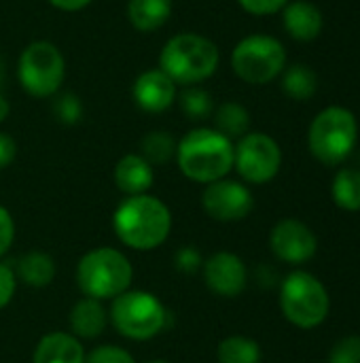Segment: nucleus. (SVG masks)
<instances>
[{"mask_svg": "<svg viewBox=\"0 0 360 363\" xmlns=\"http://www.w3.org/2000/svg\"><path fill=\"white\" fill-rule=\"evenodd\" d=\"M117 238L136 251H151L166 242L172 230L170 208L155 196H127L112 215Z\"/></svg>", "mask_w": 360, "mask_h": 363, "instance_id": "obj_1", "label": "nucleus"}, {"mask_svg": "<svg viewBox=\"0 0 360 363\" xmlns=\"http://www.w3.org/2000/svg\"><path fill=\"white\" fill-rule=\"evenodd\" d=\"M174 160L189 181L210 185L233 170V140L214 128H193L178 140Z\"/></svg>", "mask_w": 360, "mask_h": 363, "instance_id": "obj_2", "label": "nucleus"}, {"mask_svg": "<svg viewBox=\"0 0 360 363\" xmlns=\"http://www.w3.org/2000/svg\"><path fill=\"white\" fill-rule=\"evenodd\" d=\"M221 62L214 40L197 32H178L166 40L159 53V68L178 85L191 87L208 81Z\"/></svg>", "mask_w": 360, "mask_h": 363, "instance_id": "obj_3", "label": "nucleus"}, {"mask_svg": "<svg viewBox=\"0 0 360 363\" xmlns=\"http://www.w3.org/2000/svg\"><path fill=\"white\" fill-rule=\"evenodd\" d=\"M132 264L129 259L110 247H100L85 253L76 266V283L85 298L93 300H115L132 285Z\"/></svg>", "mask_w": 360, "mask_h": 363, "instance_id": "obj_4", "label": "nucleus"}, {"mask_svg": "<svg viewBox=\"0 0 360 363\" xmlns=\"http://www.w3.org/2000/svg\"><path fill=\"white\" fill-rule=\"evenodd\" d=\"M359 140V123L352 111L344 106H327L320 111L308 130L310 153L325 166L346 162Z\"/></svg>", "mask_w": 360, "mask_h": 363, "instance_id": "obj_5", "label": "nucleus"}, {"mask_svg": "<svg viewBox=\"0 0 360 363\" xmlns=\"http://www.w3.org/2000/svg\"><path fill=\"white\" fill-rule=\"evenodd\" d=\"M17 79L32 98H53L66 79V60L51 40H32L17 60Z\"/></svg>", "mask_w": 360, "mask_h": 363, "instance_id": "obj_6", "label": "nucleus"}, {"mask_svg": "<svg viewBox=\"0 0 360 363\" xmlns=\"http://www.w3.org/2000/svg\"><path fill=\"white\" fill-rule=\"evenodd\" d=\"M231 68L248 85H267L286 68V49L276 36L248 34L233 47Z\"/></svg>", "mask_w": 360, "mask_h": 363, "instance_id": "obj_7", "label": "nucleus"}, {"mask_svg": "<svg viewBox=\"0 0 360 363\" xmlns=\"http://www.w3.org/2000/svg\"><path fill=\"white\" fill-rule=\"evenodd\" d=\"M280 308L293 325L314 330L329 317L331 300L325 285L314 274L299 270L284 279L280 289Z\"/></svg>", "mask_w": 360, "mask_h": 363, "instance_id": "obj_8", "label": "nucleus"}, {"mask_svg": "<svg viewBox=\"0 0 360 363\" xmlns=\"http://www.w3.org/2000/svg\"><path fill=\"white\" fill-rule=\"evenodd\" d=\"M110 321L129 340H151L168 325V311L149 291H123L112 300Z\"/></svg>", "mask_w": 360, "mask_h": 363, "instance_id": "obj_9", "label": "nucleus"}, {"mask_svg": "<svg viewBox=\"0 0 360 363\" xmlns=\"http://www.w3.org/2000/svg\"><path fill=\"white\" fill-rule=\"evenodd\" d=\"M280 145L265 132H248L233 145V168L246 183H269L280 172Z\"/></svg>", "mask_w": 360, "mask_h": 363, "instance_id": "obj_10", "label": "nucleus"}, {"mask_svg": "<svg viewBox=\"0 0 360 363\" xmlns=\"http://www.w3.org/2000/svg\"><path fill=\"white\" fill-rule=\"evenodd\" d=\"M202 208L216 221H240L252 213L255 198L244 183L221 179L206 185L202 194Z\"/></svg>", "mask_w": 360, "mask_h": 363, "instance_id": "obj_11", "label": "nucleus"}, {"mask_svg": "<svg viewBox=\"0 0 360 363\" xmlns=\"http://www.w3.org/2000/svg\"><path fill=\"white\" fill-rule=\"evenodd\" d=\"M272 251L278 259L299 266L310 262L316 255L318 238L316 234L299 219H282L274 225L269 236Z\"/></svg>", "mask_w": 360, "mask_h": 363, "instance_id": "obj_12", "label": "nucleus"}, {"mask_svg": "<svg viewBox=\"0 0 360 363\" xmlns=\"http://www.w3.org/2000/svg\"><path fill=\"white\" fill-rule=\"evenodd\" d=\"M178 96V85L157 66L142 70L134 85H132V98L138 108L144 113H166Z\"/></svg>", "mask_w": 360, "mask_h": 363, "instance_id": "obj_13", "label": "nucleus"}, {"mask_svg": "<svg viewBox=\"0 0 360 363\" xmlns=\"http://www.w3.org/2000/svg\"><path fill=\"white\" fill-rule=\"evenodd\" d=\"M204 279L212 294L221 298H236L244 291L248 283V272L244 262L236 253L221 251L204 264Z\"/></svg>", "mask_w": 360, "mask_h": 363, "instance_id": "obj_14", "label": "nucleus"}, {"mask_svg": "<svg viewBox=\"0 0 360 363\" xmlns=\"http://www.w3.org/2000/svg\"><path fill=\"white\" fill-rule=\"evenodd\" d=\"M282 23L291 38L310 43L320 36L325 28L323 11L310 0H291L282 9Z\"/></svg>", "mask_w": 360, "mask_h": 363, "instance_id": "obj_15", "label": "nucleus"}, {"mask_svg": "<svg viewBox=\"0 0 360 363\" xmlns=\"http://www.w3.org/2000/svg\"><path fill=\"white\" fill-rule=\"evenodd\" d=\"M112 177L119 191L125 196H140L153 187L155 168L140 153H127L117 162Z\"/></svg>", "mask_w": 360, "mask_h": 363, "instance_id": "obj_16", "label": "nucleus"}, {"mask_svg": "<svg viewBox=\"0 0 360 363\" xmlns=\"http://www.w3.org/2000/svg\"><path fill=\"white\" fill-rule=\"evenodd\" d=\"M32 363H85V349L72 334L53 332L40 338Z\"/></svg>", "mask_w": 360, "mask_h": 363, "instance_id": "obj_17", "label": "nucleus"}, {"mask_svg": "<svg viewBox=\"0 0 360 363\" xmlns=\"http://www.w3.org/2000/svg\"><path fill=\"white\" fill-rule=\"evenodd\" d=\"M172 9L174 0H127V19L134 30L151 34L168 23Z\"/></svg>", "mask_w": 360, "mask_h": 363, "instance_id": "obj_18", "label": "nucleus"}, {"mask_svg": "<svg viewBox=\"0 0 360 363\" xmlns=\"http://www.w3.org/2000/svg\"><path fill=\"white\" fill-rule=\"evenodd\" d=\"M106 321H108V315L102 302L93 298L79 300L70 313V330L74 338H85V340L98 338L104 332Z\"/></svg>", "mask_w": 360, "mask_h": 363, "instance_id": "obj_19", "label": "nucleus"}, {"mask_svg": "<svg viewBox=\"0 0 360 363\" xmlns=\"http://www.w3.org/2000/svg\"><path fill=\"white\" fill-rule=\"evenodd\" d=\"M214 130H219L229 140H240L250 130V113L240 102H223L212 113Z\"/></svg>", "mask_w": 360, "mask_h": 363, "instance_id": "obj_20", "label": "nucleus"}, {"mask_svg": "<svg viewBox=\"0 0 360 363\" xmlns=\"http://www.w3.org/2000/svg\"><path fill=\"white\" fill-rule=\"evenodd\" d=\"M282 91L299 102L310 100L318 89V74L308 64H293L282 70Z\"/></svg>", "mask_w": 360, "mask_h": 363, "instance_id": "obj_21", "label": "nucleus"}, {"mask_svg": "<svg viewBox=\"0 0 360 363\" xmlns=\"http://www.w3.org/2000/svg\"><path fill=\"white\" fill-rule=\"evenodd\" d=\"M17 277L30 287H47L55 279V262L42 251H30L19 259Z\"/></svg>", "mask_w": 360, "mask_h": 363, "instance_id": "obj_22", "label": "nucleus"}, {"mask_svg": "<svg viewBox=\"0 0 360 363\" xmlns=\"http://www.w3.org/2000/svg\"><path fill=\"white\" fill-rule=\"evenodd\" d=\"M333 200L339 208L359 213L360 211V170L344 168L335 174L331 187Z\"/></svg>", "mask_w": 360, "mask_h": 363, "instance_id": "obj_23", "label": "nucleus"}, {"mask_svg": "<svg viewBox=\"0 0 360 363\" xmlns=\"http://www.w3.org/2000/svg\"><path fill=\"white\" fill-rule=\"evenodd\" d=\"M176 140L170 132L155 130L149 132L142 143H140V155L155 168V166H166L170 160L176 157Z\"/></svg>", "mask_w": 360, "mask_h": 363, "instance_id": "obj_24", "label": "nucleus"}, {"mask_svg": "<svg viewBox=\"0 0 360 363\" xmlns=\"http://www.w3.org/2000/svg\"><path fill=\"white\" fill-rule=\"evenodd\" d=\"M219 363H259L261 347L246 336H229L216 349Z\"/></svg>", "mask_w": 360, "mask_h": 363, "instance_id": "obj_25", "label": "nucleus"}, {"mask_svg": "<svg viewBox=\"0 0 360 363\" xmlns=\"http://www.w3.org/2000/svg\"><path fill=\"white\" fill-rule=\"evenodd\" d=\"M180 111L187 119L191 121H202L206 117H210L214 113V100L212 94L199 85H191V87H182V91L176 96Z\"/></svg>", "mask_w": 360, "mask_h": 363, "instance_id": "obj_26", "label": "nucleus"}, {"mask_svg": "<svg viewBox=\"0 0 360 363\" xmlns=\"http://www.w3.org/2000/svg\"><path fill=\"white\" fill-rule=\"evenodd\" d=\"M53 115L64 125L79 123L81 117H83V102H81V98L76 94H70V91L57 96L55 102H53Z\"/></svg>", "mask_w": 360, "mask_h": 363, "instance_id": "obj_27", "label": "nucleus"}, {"mask_svg": "<svg viewBox=\"0 0 360 363\" xmlns=\"http://www.w3.org/2000/svg\"><path fill=\"white\" fill-rule=\"evenodd\" d=\"M329 363H360V336L342 338L329 353Z\"/></svg>", "mask_w": 360, "mask_h": 363, "instance_id": "obj_28", "label": "nucleus"}, {"mask_svg": "<svg viewBox=\"0 0 360 363\" xmlns=\"http://www.w3.org/2000/svg\"><path fill=\"white\" fill-rule=\"evenodd\" d=\"M85 363H136L134 357L121 349V347H115V345H104V347H98L93 349L89 355H85Z\"/></svg>", "mask_w": 360, "mask_h": 363, "instance_id": "obj_29", "label": "nucleus"}, {"mask_svg": "<svg viewBox=\"0 0 360 363\" xmlns=\"http://www.w3.org/2000/svg\"><path fill=\"white\" fill-rule=\"evenodd\" d=\"M291 0H238V4L257 17H265V15H274L278 11H282Z\"/></svg>", "mask_w": 360, "mask_h": 363, "instance_id": "obj_30", "label": "nucleus"}, {"mask_svg": "<svg viewBox=\"0 0 360 363\" xmlns=\"http://www.w3.org/2000/svg\"><path fill=\"white\" fill-rule=\"evenodd\" d=\"M15 287H17V274L8 264H0V308H4L13 300Z\"/></svg>", "mask_w": 360, "mask_h": 363, "instance_id": "obj_31", "label": "nucleus"}, {"mask_svg": "<svg viewBox=\"0 0 360 363\" xmlns=\"http://www.w3.org/2000/svg\"><path fill=\"white\" fill-rule=\"evenodd\" d=\"M13 238H15V223H13V217H11V213L0 204V257L11 249Z\"/></svg>", "mask_w": 360, "mask_h": 363, "instance_id": "obj_32", "label": "nucleus"}, {"mask_svg": "<svg viewBox=\"0 0 360 363\" xmlns=\"http://www.w3.org/2000/svg\"><path fill=\"white\" fill-rule=\"evenodd\" d=\"M17 155V143L6 132H0V170L11 166Z\"/></svg>", "mask_w": 360, "mask_h": 363, "instance_id": "obj_33", "label": "nucleus"}, {"mask_svg": "<svg viewBox=\"0 0 360 363\" xmlns=\"http://www.w3.org/2000/svg\"><path fill=\"white\" fill-rule=\"evenodd\" d=\"M176 266L185 272H195L202 266V257L195 249H182L176 255Z\"/></svg>", "mask_w": 360, "mask_h": 363, "instance_id": "obj_34", "label": "nucleus"}, {"mask_svg": "<svg viewBox=\"0 0 360 363\" xmlns=\"http://www.w3.org/2000/svg\"><path fill=\"white\" fill-rule=\"evenodd\" d=\"M51 6H55L57 11H64V13H76V11H83L87 9L93 0H47Z\"/></svg>", "mask_w": 360, "mask_h": 363, "instance_id": "obj_35", "label": "nucleus"}, {"mask_svg": "<svg viewBox=\"0 0 360 363\" xmlns=\"http://www.w3.org/2000/svg\"><path fill=\"white\" fill-rule=\"evenodd\" d=\"M8 113H11V104H8V100H6V96L0 91V123L8 117Z\"/></svg>", "mask_w": 360, "mask_h": 363, "instance_id": "obj_36", "label": "nucleus"}, {"mask_svg": "<svg viewBox=\"0 0 360 363\" xmlns=\"http://www.w3.org/2000/svg\"><path fill=\"white\" fill-rule=\"evenodd\" d=\"M2 79H4V66H2V60H0V85H2Z\"/></svg>", "mask_w": 360, "mask_h": 363, "instance_id": "obj_37", "label": "nucleus"}, {"mask_svg": "<svg viewBox=\"0 0 360 363\" xmlns=\"http://www.w3.org/2000/svg\"><path fill=\"white\" fill-rule=\"evenodd\" d=\"M146 363H168L166 359H153V362H146Z\"/></svg>", "mask_w": 360, "mask_h": 363, "instance_id": "obj_38", "label": "nucleus"}]
</instances>
